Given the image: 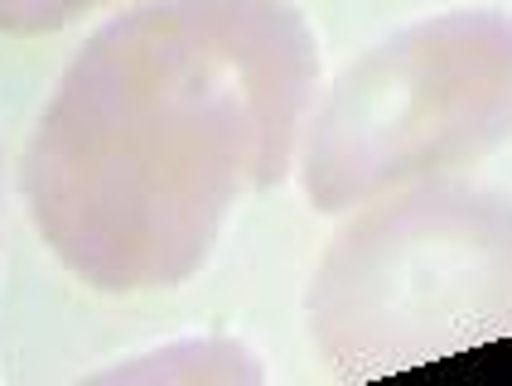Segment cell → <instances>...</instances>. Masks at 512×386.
<instances>
[{
  "label": "cell",
  "instance_id": "obj_6",
  "mask_svg": "<svg viewBox=\"0 0 512 386\" xmlns=\"http://www.w3.org/2000/svg\"><path fill=\"white\" fill-rule=\"evenodd\" d=\"M0 203H5V155H0Z\"/></svg>",
  "mask_w": 512,
  "mask_h": 386
},
{
  "label": "cell",
  "instance_id": "obj_2",
  "mask_svg": "<svg viewBox=\"0 0 512 386\" xmlns=\"http://www.w3.org/2000/svg\"><path fill=\"white\" fill-rule=\"evenodd\" d=\"M334 377H382L512 333V193L430 179L353 208L305 295Z\"/></svg>",
  "mask_w": 512,
  "mask_h": 386
},
{
  "label": "cell",
  "instance_id": "obj_5",
  "mask_svg": "<svg viewBox=\"0 0 512 386\" xmlns=\"http://www.w3.org/2000/svg\"><path fill=\"white\" fill-rule=\"evenodd\" d=\"M97 5H107V0H0V29L5 34H49V29L83 20Z\"/></svg>",
  "mask_w": 512,
  "mask_h": 386
},
{
  "label": "cell",
  "instance_id": "obj_1",
  "mask_svg": "<svg viewBox=\"0 0 512 386\" xmlns=\"http://www.w3.org/2000/svg\"><path fill=\"white\" fill-rule=\"evenodd\" d=\"M319 92V44L285 0H141L92 29L39 111L25 198L97 290L203 271L237 208L281 184Z\"/></svg>",
  "mask_w": 512,
  "mask_h": 386
},
{
  "label": "cell",
  "instance_id": "obj_3",
  "mask_svg": "<svg viewBox=\"0 0 512 386\" xmlns=\"http://www.w3.org/2000/svg\"><path fill=\"white\" fill-rule=\"evenodd\" d=\"M512 136V10L464 5L392 29L314 92L300 184L319 213H353L411 184L455 179Z\"/></svg>",
  "mask_w": 512,
  "mask_h": 386
},
{
  "label": "cell",
  "instance_id": "obj_4",
  "mask_svg": "<svg viewBox=\"0 0 512 386\" xmlns=\"http://www.w3.org/2000/svg\"><path fill=\"white\" fill-rule=\"evenodd\" d=\"M107 382H165V386H223V382H256L261 362L228 338H179V343H160L145 358H126L97 372Z\"/></svg>",
  "mask_w": 512,
  "mask_h": 386
}]
</instances>
